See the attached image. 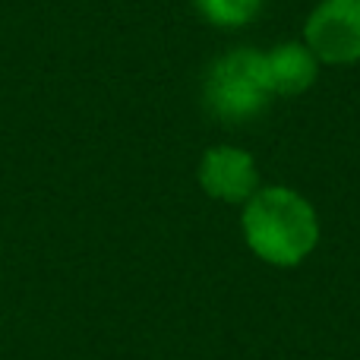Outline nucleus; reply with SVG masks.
Here are the masks:
<instances>
[{"label": "nucleus", "instance_id": "1", "mask_svg": "<svg viewBox=\"0 0 360 360\" xmlns=\"http://www.w3.org/2000/svg\"><path fill=\"white\" fill-rule=\"evenodd\" d=\"M240 231L250 253L275 269H294L319 243V215L291 186H259L243 202Z\"/></svg>", "mask_w": 360, "mask_h": 360}, {"label": "nucleus", "instance_id": "2", "mask_svg": "<svg viewBox=\"0 0 360 360\" xmlns=\"http://www.w3.org/2000/svg\"><path fill=\"white\" fill-rule=\"evenodd\" d=\"M202 95L209 111L231 124L262 114L272 101V92L262 79V54L250 48L221 54L205 73Z\"/></svg>", "mask_w": 360, "mask_h": 360}, {"label": "nucleus", "instance_id": "3", "mask_svg": "<svg viewBox=\"0 0 360 360\" xmlns=\"http://www.w3.org/2000/svg\"><path fill=\"white\" fill-rule=\"evenodd\" d=\"M304 44L319 63H357L360 0H323L304 25Z\"/></svg>", "mask_w": 360, "mask_h": 360}, {"label": "nucleus", "instance_id": "4", "mask_svg": "<svg viewBox=\"0 0 360 360\" xmlns=\"http://www.w3.org/2000/svg\"><path fill=\"white\" fill-rule=\"evenodd\" d=\"M199 186L205 196L218 199V202H247L256 190H259V168L250 152L237 149V146H212L199 158Z\"/></svg>", "mask_w": 360, "mask_h": 360}, {"label": "nucleus", "instance_id": "5", "mask_svg": "<svg viewBox=\"0 0 360 360\" xmlns=\"http://www.w3.org/2000/svg\"><path fill=\"white\" fill-rule=\"evenodd\" d=\"M319 60L304 41H285L275 44L272 51L262 54V79L272 95L281 98H294L304 95L307 89L316 82Z\"/></svg>", "mask_w": 360, "mask_h": 360}, {"label": "nucleus", "instance_id": "6", "mask_svg": "<svg viewBox=\"0 0 360 360\" xmlns=\"http://www.w3.org/2000/svg\"><path fill=\"white\" fill-rule=\"evenodd\" d=\"M259 6H262V0H196V10L212 25H221V29L247 25L259 13Z\"/></svg>", "mask_w": 360, "mask_h": 360}]
</instances>
